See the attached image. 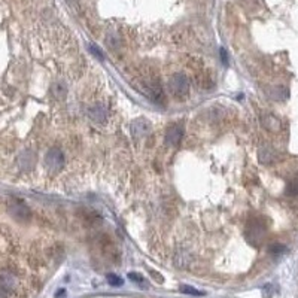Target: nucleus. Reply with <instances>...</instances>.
Instances as JSON below:
<instances>
[{
    "instance_id": "nucleus-1",
    "label": "nucleus",
    "mask_w": 298,
    "mask_h": 298,
    "mask_svg": "<svg viewBox=\"0 0 298 298\" xmlns=\"http://www.w3.org/2000/svg\"><path fill=\"white\" fill-rule=\"evenodd\" d=\"M8 212L17 222H21V224H26L32 219L30 208L19 198H11L8 201Z\"/></svg>"
},
{
    "instance_id": "nucleus-2",
    "label": "nucleus",
    "mask_w": 298,
    "mask_h": 298,
    "mask_svg": "<svg viewBox=\"0 0 298 298\" xmlns=\"http://www.w3.org/2000/svg\"><path fill=\"white\" fill-rule=\"evenodd\" d=\"M245 237L250 245L258 247L265 239V225L261 221H252L246 228Z\"/></svg>"
},
{
    "instance_id": "nucleus-3",
    "label": "nucleus",
    "mask_w": 298,
    "mask_h": 298,
    "mask_svg": "<svg viewBox=\"0 0 298 298\" xmlns=\"http://www.w3.org/2000/svg\"><path fill=\"white\" fill-rule=\"evenodd\" d=\"M169 87H170V91L173 93V96L179 97V99L185 97L190 91V82H188L187 75H184V73L173 75L170 82H169Z\"/></svg>"
},
{
    "instance_id": "nucleus-4",
    "label": "nucleus",
    "mask_w": 298,
    "mask_h": 298,
    "mask_svg": "<svg viewBox=\"0 0 298 298\" xmlns=\"http://www.w3.org/2000/svg\"><path fill=\"white\" fill-rule=\"evenodd\" d=\"M45 163H47V167H48L51 172L57 173V172H60V170L64 167L66 158H64V154H63L61 149H58V148H51V149L47 152Z\"/></svg>"
},
{
    "instance_id": "nucleus-5",
    "label": "nucleus",
    "mask_w": 298,
    "mask_h": 298,
    "mask_svg": "<svg viewBox=\"0 0 298 298\" xmlns=\"http://www.w3.org/2000/svg\"><path fill=\"white\" fill-rule=\"evenodd\" d=\"M0 288L6 294H15L19 289V279L15 273L9 270H2L0 271Z\"/></svg>"
},
{
    "instance_id": "nucleus-6",
    "label": "nucleus",
    "mask_w": 298,
    "mask_h": 298,
    "mask_svg": "<svg viewBox=\"0 0 298 298\" xmlns=\"http://www.w3.org/2000/svg\"><path fill=\"white\" fill-rule=\"evenodd\" d=\"M145 89H146L148 96L151 97V100H154L157 105H163L166 102L164 93H163V89H161L157 81H154V79L148 81V84L145 85Z\"/></svg>"
},
{
    "instance_id": "nucleus-7",
    "label": "nucleus",
    "mask_w": 298,
    "mask_h": 298,
    "mask_svg": "<svg viewBox=\"0 0 298 298\" xmlns=\"http://www.w3.org/2000/svg\"><path fill=\"white\" fill-rule=\"evenodd\" d=\"M184 139V128L177 124H172L169 125V128L166 130V141L167 143L177 146Z\"/></svg>"
},
{
    "instance_id": "nucleus-8",
    "label": "nucleus",
    "mask_w": 298,
    "mask_h": 298,
    "mask_svg": "<svg viewBox=\"0 0 298 298\" xmlns=\"http://www.w3.org/2000/svg\"><path fill=\"white\" fill-rule=\"evenodd\" d=\"M88 115L96 123H103L106 117V109L102 105H94L88 109Z\"/></svg>"
},
{
    "instance_id": "nucleus-9",
    "label": "nucleus",
    "mask_w": 298,
    "mask_h": 298,
    "mask_svg": "<svg viewBox=\"0 0 298 298\" xmlns=\"http://www.w3.org/2000/svg\"><path fill=\"white\" fill-rule=\"evenodd\" d=\"M260 159L263 161L264 164H270L276 159V151L271 148H264L260 151Z\"/></svg>"
},
{
    "instance_id": "nucleus-10",
    "label": "nucleus",
    "mask_w": 298,
    "mask_h": 298,
    "mask_svg": "<svg viewBox=\"0 0 298 298\" xmlns=\"http://www.w3.org/2000/svg\"><path fill=\"white\" fill-rule=\"evenodd\" d=\"M179 289H180V292L188 294V295H194V297H203V295H206L204 291H198V289H195L194 286H190V285H180Z\"/></svg>"
},
{
    "instance_id": "nucleus-11",
    "label": "nucleus",
    "mask_w": 298,
    "mask_h": 298,
    "mask_svg": "<svg viewBox=\"0 0 298 298\" xmlns=\"http://www.w3.org/2000/svg\"><path fill=\"white\" fill-rule=\"evenodd\" d=\"M264 125H265V128H268V130H279L281 123H279V120H276L273 115H267V117H264Z\"/></svg>"
},
{
    "instance_id": "nucleus-12",
    "label": "nucleus",
    "mask_w": 298,
    "mask_h": 298,
    "mask_svg": "<svg viewBox=\"0 0 298 298\" xmlns=\"http://www.w3.org/2000/svg\"><path fill=\"white\" fill-rule=\"evenodd\" d=\"M286 195L289 197H298V177H294L288 187H286Z\"/></svg>"
},
{
    "instance_id": "nucleus-13",
    "label": "nucleus",
    "mask_w": 298,
    "mask_h": 298,
    "mask_svg": "<svg viewBox=\"0 0 298 298\" xmlns=\"http://www.w3.org/2000/svg\"><path fill=\"white\" fill-rule=\"evenodd\" d=\"M88 51L93 54L96 58H99V60H105V54H103V51L96 45V43H89L88 45Z\"/></svg>"
},
{
    "instance_id": "nucleus-14",
    "label": "nucleus",
    "mask_w": 298,
    "mask_h": 298,
    "mask_svg": "<svg viewBox=\"0 0 298 298\" xmlns=\"http://www.w3.org/2000/svg\"><path fill=\"white\" fill-rule=\"evenodd\" d=\"M285 250H286V246L282 245V243H274V245H271L268 247V252L271 254V255H282V254H285Z\"/></svg>"
},
{
    "instance_id": "nucleus-15",
    "label": "nucleus",
    "mask_w": 298,
    "mask_h": 298,
    "mask_svg": "<svg viewBox=\"0 0 298 298\" xmlns=\"http://www.w3.org/2000/svg\"><path fill=\"white\" fill-rule=\"evenodd\" d=\"M107 282L110 286H123L124 281L117 274H107Z\"/></svg>"
},
{
    "instance_id": "nucleus-16",
    "label": "nucleus",
    "mask_w": 298,
    "mask_h": 298,
    "mask_svg": "<svg viewBox=\"0 0 298 298\" xmlns=\"http://www.w3.org/2000/svg\"><path fill=\"white\" fill-rule=\"evenodd\" d=\"M54 96L58 97V99H63L66 96V88L63 87L61 84H55V87H54Z\"/></svg>"
},
{
    "instance_id": "nucleus-17",
    "label": "nucleus",
    "mask_w": 298,
    "mask_h": 298,
    "mask_svg": "<svg viewBox=\"0 0 298 298\" xmlns=\"http://www.w3.org/2000/svg\"><path fill=\"white\" fill-rule=\"evenodd\" d=\"M128 278L134 282V283H143V282H145V279L142 278L139 273H130V274H128Z\"/></svg>"
},
{
    "instance_id": "nucleus-18",
    "label": "nucleus",
    "mask_w": 298,
    "mask_h": 298,
    "mask_svg": "<svg viewBox=\"0 0 298 298\" xmlns=\"http://www.w3.org/2000/svg\"><path fill=\"white\" fill-rule=\"evenodd\" d=\"M219 54H221V61H222V63H224L225 66H228V54H227V51L221 48V51H219Z\"/></svg>"
},
{
    "instance_id": "nucleus-19",
    "label": "nucleus",
    "mask_w": 298,
    "mask_h": 298,
    "mask_svg": "<svg viewBox=\"0 0 298 298\" xmlns=\"http://www.w3.org/2000/svg\"><path fill=\"white\" fill-rule=\"evenodd\" d=\"M0 298H8V294H6L2 288H0Z\"/></svg>"
}]
</instances>
